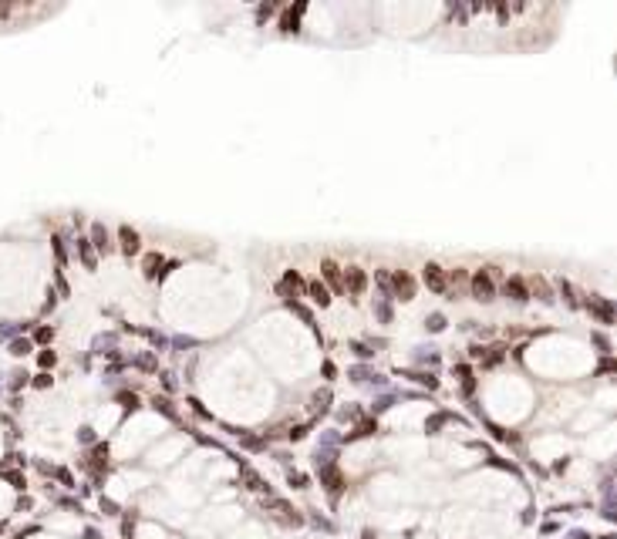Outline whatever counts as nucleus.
Listing matches in <instances>:
<instances>
[{"label": "nucleus", "instance_id": "f257e3e1", "mask_svg": "<svg viewBox=\"0 0 617 539\" xmlns=\"http://www.w3.org/2000/svg\"><path fill=\"white\" fill-rule=\"evenodd\" d=\"M472 297H476V300H493V297H496L493 270H479V273L472 276Z\"/></svg>", "mask_w": 617, "mask_h": 539}, {"label": "nucleus", "instance_id": "f03ea898", "mask_svg": "<svg viewBox=\"0 0 617 539\" xmlns=\"http://www.w3.org/2000/svg\"><path fill=\"white\" fill-rule=\"evenodd\" d=\"M425 287H429L432 293H445V290H449V273L442 270L439 263L425 266Z\"/></svg>", "mask_w": 617, "mask_h": 539}, {"label": "nucleus", "instance_id": "7ed1b4c3", "mask_svg": "<svg viewBox=\"0 0 617 539\" xmlns=\"http://www.w3.org/2000/svg\"><path fill=\"white\" fill-rule=\"evenodd\" d=\"M388 290H395L401 300H412V297H415V280L405 273V270H398V273L388 276Z\"/></svg>", "mask_w": 617, "mask_h": 539}, {"label": "nucleus", "instance_id": "20e7f679", "mask_svg": "<svg viewBox=\"0 0 617 539\" xmlns=\"http://www.w3.org/2000/svg\"><path fill=\"white\" fill-rule=\"evenodd\" d=\"M321 276H324V287H331V290H337V293H344V276H341V266L334 263V260H324L321 263Z\"/></svg>", "mask_w": 617, "mask_h": 539}, {"label": "nucleus", "instance_id": "39448f33", "mask_svg": "<svg viewBox=\"0 0 617 539\" xmlns=\"http://www.w3.org/2000/svg\"><path fill=\"white\" fill-rule=\"evenodd\" d=\"M276 290H280L284 297H301V293H304V280H301V273H297V270H287Z\"/></svg>", "mask_w": 617, "mask_h": 539}, {"label": "nucleus", "instance_id": "423d86ee", "mask_svg": "<svg viewBox=\"0 0 617 539\" xmlns=\"http://www.w3.org/2000/svg\"><path fill=\"white\" fill-rule=\"evenodd\" d=\"M365 287H368V276H365V270H361V266H351V270H348V276H344V290H351L354 297H361V293H365Z\"/></svg>", "mask_w": 617, "mask_h": 539}, {"label": "nucleus", "instance_id": "0eeeda50", "mask_svg": "<svg viewBox=\"0 0 617 539\" xmlns=\"http://www.w3.org/2000/svg\"><path fill=\"white\" fill-rule=\"evenodd\" d=\"M587 307H590V314L597 317L601 324H610V320H614V307H610V300H604V297H590V300H587Z\"/></svg>", "mask_w": 617, "mask_h": 539}, {"label": "nucleus", "instance_id": "6e6552de", "mask_svg": "<svg viewBox=\"0 0 617 539\" xmlns=\"http://www.w3.org/2000/svg\"><path fill=\"white\" fill-rule=\"evenodd\" d=\"M503 293H506L509 300H516V304H523V300L529 297V293H526V283H523L520 276H509V280L503 283Z\"/></svg>", "mask_w": 617, "mask_h": 539}, {"label": "nucleus", "instance_id": "1a4fd4ad", "mask_svg": "<svg viewBox=\"0 0 617 539\" xmlns=\"http://www.w3.org/2000/svg\"><path fill=\"white\" fill-rule=\"evenodd\" d=\"M304 290L310 293V300H314V304H321V307H327V304H331V290H327L321 280H310V283H304Z\"/></svg>", "mask_w": 617, "mask_h": 539}, {"label": "nucleus", "instance_id": "9d476101", "mask_svg": "<svg viewBox=\"0 0 617 539\" xmlns=\"http://www.w3.org/2000/svg\"><path fill=\"white\" fill-rule=\"evenodd\" d=\"M122 250L129 253V256L142 250V240H138V233H135V229H129V226H122Z\"/></svg>", "mask_w": 617, "mask_h": 539}, {"label": "nucleus", "instance_id": "9b49d317", "mask_svg": "<svg viewBox=\"0 0 617 539\" xmlns=\"http://www.w3.org/2000/svg\"><path fill=\"white\" fill-rule=\"evenodd\" d=\"M503 354H506V347H503V344H493V347H486V354H479V357H482V364H486V368H493V364L503 361Z\"/></svg>", "mask_w": 617, "mask_h": 539}, {"label": "nucleus", "instance_id": "f8f14e48", "mask_svg": "<svg viewBox=\"0 0 617 539\" xmlns=\"http://www.w3.org/2000/svg\"><path fill=\"white\" fill-rule=\"evenodd\" d=\"M91 243H95L98 250H112V243H108L105 226H91Z\"/></svg>", "mask_w": 617, "mask_h": 539}, {"label": "nucleus", "instance_id": "ddd939ff", "mask_svg": "<svg viewBox=\"0 0 617 539\" xmlns=\"http://www.w3.org/2000/svg\"><path fill=\"white\" fill-rule=\"evenodd\" d=\"M301 14H304V7H293V10H287V14H284V20H280V27H284V31H297V20H301Z\"/></svg>", "mask_w": 617, "mask_h": 539}, {"label": "nucleus", "instance_id": "4468645a", "mask_svg": "<svg viewBox=\"0 0 617 539\" xmlns=\"http://www.w3.org/2000/svg\"><path fill=\"white\" fill-rule=\"evenodd\" d=\"M159 266H162V256H159V253H148L145 256V276H155Z\"/></svg>", "mask_w": 617, "mask_h": 539}, {"label": "nucleus", "instance_id": "2eb2a0df", "mask_svg": "<svg viewBox=\"0 0 617 539\" xmlns=\"http://www.w3.org/2000/svg\"><path fill=\"white\" fill-rule=\"evenodd\" d=\"M78 250H81V260H84V266H88V270H95V253H91V246H88V243L81 240V246H78Z\"/></svg>", "mask_w": 617, "mask_h": 539}, {"label": "nucleus", "instance_id": "dca6fc26", "mask_svg": "<svg viewBox=\"0 0 617 539\" xmlns=\"http://www.w3.org/2000/svg\"><path fill=\"white\" fill-rule=\"evenodd\" d=\"M455 374L462 378V387H465V391H472V387H476V381H472V371H469V368H459Z\"/></svg>", "mask_w": 617, "mask_h": 539}, {"label": "nucleus", "instance_id": "f3484780", "mask_svg": "<svg viewBox=\"0 0 617 539\" xmlns=\"http://www.w3.org/2000/svg\"><path fill=\"white\" fill-rule=\"evenodd\" d=\"M529 283H533V290H536V293H540V297H543V300H553V297H550V290H546V283L540 280V276H533V280H529Z\"/></svg>", "mask_w": 617, "mask_h": 539}, {"label": "nucleus", "instance_id": "a211bd4d", "mask_svg": "<svg viewBox=\"0 0 617 539\" xmlns=\"http://www.w3.org/2000/svg\"><path fill=\"white\" fill-rule=\"evenodd\" d=\"M327 401H331V395H317V398H314V408H317V411H324V408H327Z\"/></svg>", "mask_w": 617, "mask_h": 539}, {"label": "nucleus", "instance_id": "6ab92c4d", "mask_svg": "<svg viewBox=\"0 0 617 539\" xmlns=\"http://www.w3.org/2000/svg\"><path fill=\"white\" fill-rule=\"evenodd\" d=\"M34 337H37V340H51V337H54V330H51V327H41Z\"/></svg>", "mask_w": 617, "mask_h": 539}, {"label": "nucleus", "instance_id": "aec40b11", "mask_svg": "<svg viewBox=\"0 0 617 539\" xmlns=\"http://www.w3.org/2000/svg\"><path fill=\"white\" fill-rule=\"evenodd\" d=\"M27 347H31L27 340H17V344H14V354H27Z\"/></svg>", "mask_w": 617, "mask_h": 539}, {"label": "nucleus", "instance_id": "412c9836", "mask_svg": "<svg viewBox=\"0 0 617 539\" xmlns=\"http://www.w3.org/2000/svg\"><path fill=\"white\" fill-rule=\"evenodd\" d=\"M442 324H445V320H442V317L435 314V317H432V320H429V327H432V330H442Z\"/></svg>", "mask_w": 617, "mask_h": 539}, {"label": "nucleus", "instance_id": "4be33fe9", "mask_svg": "<svg viewBox=\"0 0 617 539\" xmlns=\"http://www.w3.org/2000/svg\"><path fill=\"white\" fill-rule=\"evenodd\" d=\"M41 364H44V368H51V364H54V354H51V351H44V354H41Z\"/></svg>", "mask_w": 617, "mask_h": 539}]
</instances>
